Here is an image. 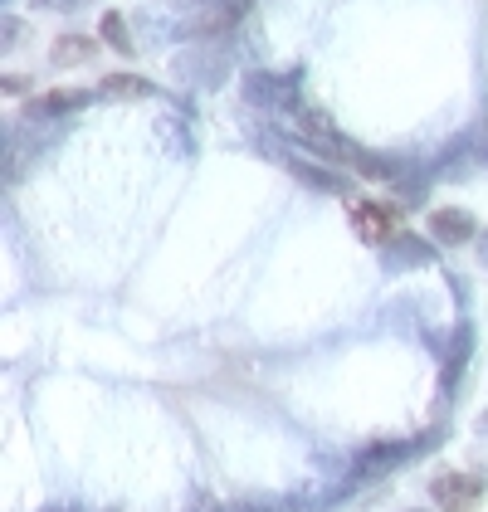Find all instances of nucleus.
<instances>
[{
    "label": "nucleus",
    "mask_w": 488,
    "mask_h": 512,
    "mask_svg": "<svg viewBox=\"0 0 488 512\" xmlns=\"http://www.w3.org/2000/svg\"><path fill=\"white\" fill-rule=\"evenodd\" d=\"M430 498H435V508L440 512H474L479 508V498H484V483L474 478V473H435L430 478Z\"/></svg>",
    "instance_id": "f257e3e1"
},
{
    "label": "nucleus",
    "mask_w": 488,
    "mask_h": 512,
    "mask_svg": "<svg viewBox=\"0 0 488 512\" xmlns=\"http://www.w3.org/2000/svg\"><path fill=\"white\" fill-rule=\"evenodd\" d=\"M352 225H357V239H362V244H381V249L401 235V230H396V210L381 205V200H357V205H352Z\"/></svg>",
    "instance_id": "f03ea898"
},
{
    "label": "nucleus",
    "mask_w": 488,
    "mask_h": 512,
    "mask_svg": "<svg viewBox=\"0 0 488 512\" xmlns=\"http://www.w3.org/2000/svg\"><path fill=\"white\" fill-rule=\"evenodd\" d=\"M425 264H435V239L396 235L381 249V269L386 274H406V269H425Z\"/></svg>",
    "instance_id": "7ed1b4c3"
},
{
    "label": "nucleus",
    "mask_w": 488,
    "mask_h": 512,
    "mask_svg": "<svg viewBox=\"0 0 488 512\" xmlns=\"http://www.w3.org/2000/svg\"><path fill=\"white\" fill-rule=\"evenodd\" d=\"M435 439H440V430L430 434V439H406V444H371V449H366L362 459H357V473H362V478H376V473H391L396 464H406L410 454H425V449H430Z\"/></svg>",
    "instance_id": "20e7f679"
},
{
    "label": "nucleus",
    "mask_w": 488,
    "mask_h": 512,
    "mask_svg": "<svg viewBox=\"0 0 488 512\" xmlns=\"http://www.w3.org/2000/svg\"><path fill=\"white\" fill-rule=\"evenodd\" d=\"M244 93H249V103H264V108H274V113H288L293 108V93H298V74H249L244 79Z\"/></svg>",
    "instance_id": "39448f33"
},
{
    "label": "nucleus",
    "mask_w": 488,
    "mask_h": 512,
    "mask_svg": "<svg viewBox=\"0 0 488 512\" xmlns=\"http://www.w3.org/2000/svg\"><path fill=\"white\" fill-rule=\"evenodd\" d=\"M430 239L454 249V244L479 239V225H474V215H469V210H459V205H440V210H430Z\"/></svg>",
    "instance_id": "423d86ee"
},
{
    "label": "nucleus",
    "mask_w": 488,
    "mask_h": 512,
    "mask_svg": "<svg viewBox=\"0 0 488 512\" xmlns=\"http://www.w3.org/2000/svg\"><path fill=\"white\" fill-rule=\"evenodd\" d=\"M88 88H54V93H40V98H30L25 103V113L30 118H64V113H74V108H88Z\"/></svg>",
    "instance_id": "0eeeda50"
},
{
    "label": "nucleus",
    "mask_w": 488,
    "mask_h": 512,
    "mask_svg": "<svg viewBox=\"0 0 488 512\" xmlns=\"http://www.w3.org/2000/svg\"><path fill=\"white\" fill-rule=\"evenodd\" d=\"M474 356V327L469 322H459L454 327V337H449V352H445V395L454 391V376L464 371V361Z\"/></svg>",
    "instance_id": "6e6552de"
},
{
    "label": "nucleus",
    "mask_w": 488,
    "mask_h": 512,
    "mask_svg": "<svg viewBox=\"0 0 488 512\" xmlns=\"http://www.w3.org/2000/svg\"><path fill=\"white\" fill-rule=\"evenodd\" d=\"M288 171L303 181V186H313V191H327V196H342L347 191V176H337V171H323V166H313V161H298L288 157Z\"/></svg>",
    "instance_id": "1a4fd4ad"
},
{
    "label": "nucleus",
    "mask_w": 488,
    "mask_h": 512,
    "mask_svg": "<svg viewBox=\"0 0 488 512\" xmlns=\"http://www.w3.org/2000/svg\"><path fill=\"white\" fill-rule=\"evenodd\" d=\"M157 142H162L171 157H191L196 152V137L181 118H157Z\"/></svg>",
    "instance_id": "9d476101"
},
{
    "label": "nucleus",
    "mask_w": 488,
    "mask_h": 512,
    "mask_svg": "<svg viewBox=\"0 0 488 512\" xmlns=\"http://www.w3.org/2000/svg\"><path fill=\"white\" fill-rule=\"evenodd\" d=\"M98 93H103V98H157V83L137 79V74H108Z\"/></svg>",
    "instance_id": "9b49d317"
},
{
    "label": "nucleus",
    "mask_w": 488,
    "mask_h": 512,
    "mask_svg": "<svg viewBox=\"0 0 488 512\" xmlns=\"http://www.w3.org/2000/svg\"><path fill=\"white\" fill-rule=\"evenodd\" d=\"M98 35H103V40L113 44V49L122 54V59H132V54H137V44H132V35H127V20H122L118 10H108V15L98 20Z\"/></svg>",
    "instance_id": "f8f14e48"
},
{
    "label": "nucleus",
    "mask_w": 488,
    "mask_h": 512,
    "mask_svg": "<svg viewBox=\"0 0 488 512\" xmlns=\"http://www.w3.org/2000/svg\"><path fill=\"white\" fill-rule=\"evenodd\" d=\"M88 54H93V40H79V35H64V40H54V49H49L54 69H64V64H83Z\"/></svg>",
    "instance_id": "ddd939ff"
},
{
    "label": "nucleus",
    "mask_w": 488,
    "mask_h": 512,
    "mask_svg": "<svg viewBox=\"0 0 488 512\" xmlns=\"http://www.w3.org/2000/svg\"><path fill=\"white\" fill-rule=\"evenodd\" d=\"M215 512H284V508H269V503H225Z\"/></svg>",
    "instance_id": "4468645a"
},
{
    "label": "nucleus",
    "mask_w": 488,
    "mask_h": 512,
    "mask_svg": "<svg viewBox=\"0 0 488 512\" xmlns=\"http://www.w3.org/2000/svg\"><path fill=\"white\" fill-rule=\"evenodd\" d=\"M40 10H79L83 0H35Z\"/></svg>",
    "instance_id": "2eb2a0df"
},
{
    "label": "nucleus",
    "mask_w": 488,
    "mask_h": 512,
    "mask_svg": "<svg viewBox=\"0 0 488 512\" xmlns=\"http://www.w3.org/2000/svg\"><path fill=\"white\" fill-rule=\"evenodd\" d=\"M479 259H484V264H488V230H484V235H479Z\"/></svg>",
    "instance_id": "dca6fc26"
},
{
    "label": "nucleus",
    "mask_w": 488,
    "mask_h": 512,
    "mask_svg": "<svg viewBox=\"0 0 488 512\" xmlns=\"http://www.w3.org/2000/svg\"><path fill=\"white\" fill-rule=\"evenodd\" d=\"M479 430H484V434H488V410H484V415H479Z\"/></svg>",
    "instance_id": "f3484780"
}]
</instances>
